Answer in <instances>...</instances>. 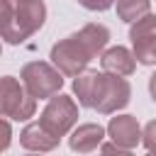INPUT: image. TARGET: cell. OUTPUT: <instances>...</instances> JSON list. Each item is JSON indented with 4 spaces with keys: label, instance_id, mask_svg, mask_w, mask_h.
<instances>
[{
    "label": "cell",
    "instance_id": "6da1fadb",
    "mask_svg": "<svg viewBox=\"0 0 156 156\" xmlns=\"http://www.w3.org/2000/svg\"><path fill=\"white\" fill-rule=\"evenodd\" d=\"M110 41V29L105 24H98V22H90L85 27H80L76 34L56 41L51 46V63L54 68L61 73V76H68V78H76L85 71V66L100 56L105 51Z\"/></svg>",
    "mask_w": 156,
    "mask_h": 156
},
{
    "label": "cell",
    "instance_id": "7a4b0ae2",
    "mask_svg": "<svg viewBox=\"0 0 156 156\" xmlns=\"http://www.w3.org/2000/svg\"><path fill=\"white\" fill-rule=\"evenodd\" d=\"M44 20H46V5H44V0L20 2V5H15L12 20H10V24L0 32V37H2L7 44H22L24 39H29L34 32L41 29Z\"/></svg>",
    "mask_w": 156,
    "mask_h": 156
},
{
    "label": "cell",
    "instance_id": "3957f363",
    "mask_svg": "<svg viewBox=\"0 0 156 156\" xmlns=\"http://www.w3.org/2000/svg\"><path fill=\"white\" fill-rule=\"evenodd\" d=\"M20 83L34 100H49L63 88V76L46 61H29L20 71Z\"/></svg>",
    "mask_w": 156,
    "mask_h": 156
},
{
    "label": "cell",
    "instance_id": "277c9868",
    "mask_svg": "<svg viewBox=\"0 0 156 156\" xmlns=\"http://www.w3.org/2000/svg\"><path fill=\"white\" fill-rule=\"evenodd\" d=\"M76 122H78V102L63 93H56L54 98H49L46 107L39 115V124L58 139L66 136Z\"/></svg>",
    "mask_w": 156,
    "mask_h": 156
},
{
    "label": "cell",
    "instance_id": "5b68a950",
    "mask_svg": "<svg viewBox=\"0 0 156 156\" xmlns=\"http://www.w3.org/2000/svg\"><path fill=\"white\" fill-rule=\"evenodd\" d=\"M129 98H132V85L127 78L100 71V80H98V90H95L90 110H95L100 115H112V112L127 107Z\"/></svg>",
    "mask_w": 156,
    "mask_h": 156
},
{
    "label": "cell",
    "instance_id": "8992f818",
    "mask_svg": "<svg viewBox=\"0 0 156 156\" xmlns=\"http://www.w3.org/2000/svg\"><path fill=\"white\" fill-rule=\"evenodd\" d=\"M34 112H37V100L29 98L24 85L12 76H2L0 78V117L22 122L34 117Z\"/></svg>",
    "mask_w": 156,
    "mask_h": 156
},
{
    "label": "cell",
    "instance_id": "52a82bcc",
    "mask_svg": "<svg viewBox=\"0 0 156 156\" xmlns=\"http://www.w3.org/2000/svg\"><path fill=\"white\" fill-rule=\"evenodd\" d=\"M129 39H132L134 61L141 66H156V15L154 12L129 24Z\"/></svg>",
    "mask_w": 156,
    "mask_h": 156
},
{
    "label": "cell",
    "instance_id": "ba28073f",
    "mask_svg": "<svg viewBox=\"0 0 156 156\" xmlns=\"http://www.w3.org/2000/svg\"><path fill=\"white\" fill-rule=\"evenodd\" d=\"M105 132L112 139V144H117L122 149H134L141 141V127H139L134 115H117V117H112Z\"/></svg>",
    "mask_w": 156,
    "mask_h": 156
},
{
    "label": "cell",
    "instance_id": "9c48e42d",
    "mask_svg": "<svg viewBox=\"0 0 156 156\" xmlns=\"http://www.w3.org/2000/svg\"><path fill=\"white\" fill-rule=\"evenodd\" d=\"M100 66H102V73H112V76H122V78H127L136 71V61L127 46L105 49L100 54Z\"/></svg>",
    "mask_w": 156,
    "mask_h": 156
},
{
    "label": "cell",
    "instance_id": "30bf717a",
    "mask_svg": "<svg viewBox=\"0 0 156 156\" xmlns=\"http://www.w3.org/2000/svg\"><path fill=\"white\" fill-rule=\"evenodd\" d=\"M102 139H105V127H100L95 122H85V124H78L71 132L68 146L76 154H90L102 144Z\"/></svg>",
    "mask_w": 156,
    "mask_h": 156
},
{
    "label": "cell",
    "instance_id": "8fae6325",
    "mask_svg": "<svg viewBox=\"0 0 156 156\" xmlns=\"http://www.w3.org/2000/svg\"><path fill=\"white\" fill-rule=\"evenodd\" d=\"M58 136L49 134L39 122H32L27 124L22 132H20V144L27 149V151H37V154H46V151H54L58 146Z\"/></svg>",
    "mask_w": 156,
    "mask_h": 156
},
{
    "label": "cell",
    "instance_id": "7c38bea8",
    "mask_svg": "<svg viewBox=\"0 0 156 156\" xmlns=\"http://www.w3.org/2000/svg\"><path fill=\"white\" fill-rule=\"evenodd\" d=\"M98 80H100V71H83L80 76H76V80H73V93H76L80 107H93V98H95V90H98Z\"/></svg>",
    "mask_w": 156,
    "mask_h": 156
},
{
    "label": "cell",
    "instance_id": "4fadbf2b",
    "mask_svg": "<svg viewBox=\"0 0 156 156\" xmlns=\"http://www.w3.org/2000/svg\"><path fill=\"white\" fill-rule=\"evenodd\" d=\"M115 2H117V17L127 24H134L136 20L151 12V0H115Z\"/></svg>",
    "mask_w": 156,
    "mask_h": 156
},
{
    "label": "cell",
    "instance_id": "5bb4252c",
    "mask_svg": "<svg viewBox=\"0 0 156 156\" xmlns=\"http://www.w3.org/2000/svg\"><path fill=\"white\" fill-rule=\"evenodd\" d=\"M141 144L149 149H156V119H151L144 129H141Z\"/></svg>",
    "mask_w": 156,
    "mask_h": 156
},
{
    "label": "cell",
    "instance_id": "9a60e30c",
    "mask_svg": "<svg viewBox=\"0 0 156 156\" xmlns=\"http://www.w3.org/2000/svg\"><path fill=\"white\" fill-rule=\"evenodd\" d=\"M10 144H12V127H10V122H7V119H2V117H0V154H2V151H7V149H10Z\"/></svg>",
    "mask_w": 156,
    "mask_h": 156
},
{
    "label": "cell",
    "instance_id": "2e32d148",
    "mask_svg": "<svg viewBox=\"0 0 156 156\" xmlns=\"http://www.w3.org/2000/svg\"><path fill=\"white\" fill-rule=\"evenodd\" d=\"M100 146H102L100 149V156H134L132 149H122V146H117L112 141H102Z\"/></svg>",
    "mask_w": 156,
    "mask_h": 156
},
{
    "label": "cell",
    "instance_id": "e0dca14e",
    "mask_svg": "<svg viewBox=\"0 0 156 156\" xmlns=\"http://www.w3.org/2000/svg\"><path fill=\"white\" fill-rule=\"evenodd\" d=\"M12 12H15V7H12V2L10 0H0V32L10 24V20H12Z\"/></svg>",
    "mask_w": 156,
    "mask_h": 156
},
{
    "label": "cell",
    "instance_id": "ac0fdd59",
    "mask_svg": "<svg viewBox=\"0 0 156 156\" xmlns=\"http://www.w3.org/2000/svg\"><path fill=\"white\" fill-rule=\"evenodd\" d=\"M85 10H93V12H102V10H107V7H112L115 5V0H78Z\"/></svg>",
    "mask_w": 156,
    "mask_h": 156
},
{
    "label": "cell",
    "instance_id": "d6986e66",
    "mask_svg": "<svg viewBox=\"0 0 156 156\" xmlns=\"http://www.w3.org/2000/svg\"><path fill=\"white\" fill-rule=\"evenodd\" d=\"M149 93H151V100L156 102V71L149 76Z\"/></svg>",
    "mask_w": 156,
    "mask_h": 156
},
{
    "label": "cell",
    "instance_id": "ffe728a7",
    "mask_svg": "<svg viewBox=\"0 0 156 156\" xmlns=\"http://www.w3.org/2000/svg\"><path fill=\"white\" fill-rule=\"evenodd\" d=\"M146 156H156V149H149V151H146Z\"/></svg>",
    "mask_w": 156,
    "mask_h": 156
},
{
    "label": "cell",
    "instance_id": "44dd1931",
    "mask_svg": "<svg viewBox=\"0 0 156 156\" xmlns=\"http://www.w3.org/2000/svg\"><path fill=\"white\" fill-rule=\"evenodd\" d=\"M15 2H17V5H20V2H29V0H15Z\"/></svg>",
    "mask_w": 156,
    "mask_h": 156
},
{
    "label": "cell",
    "instance_id": "7402d4cb",
    "mask_svg": "<svg viewBox=\"0 0 156 156\" xmlns=\"http://www.w3.org/2000/svg\"><path fill=\"white\" fill-rule=\"evenodd\" d=\"M27 156H41V154H27Z\"/></svg>",
    "mask_w": 156,
    "mask_h": 156
},
{
    "label": "cell",
    "instance_id": "603a6c76",
    "mask_svg": "<svg viewBox=\"0 0 156 156\" xmlns=\"http://www.w3.org/2000/svg\"><path fill=\"white\" fill-rule=\"evenodd\" d=\"M0 54H2V44H0Z\"/></svg>",
    "mask_w": 156,
    "mask_h": 156
}]
</instances>
